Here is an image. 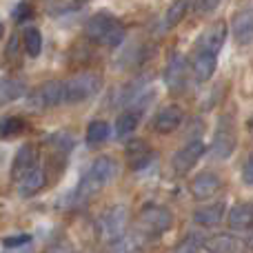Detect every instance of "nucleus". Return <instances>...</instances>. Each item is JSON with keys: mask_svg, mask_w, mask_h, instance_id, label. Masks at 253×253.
<instances>
[{"mask_svg": "<svg viewBox=\"0 0 253 253\" xmlns=\"http://www.w3.org/2000/svg\"><path fill=\"white\" fill-rule=\"evenodd\" d=\"M36 160H38V151H36L34 144H22L18 149L16 158H13V167L11 173L16 180H20L22 175H27L31 169H36Z\"/></svg>", "mask_w": 253, "mask_h": 253, "instance_id": "ddd939ff", "label": "nucleus"}, {"mask_svg": "<svg viewBox=\"0 0 253 253\" xmlns=\"http://www.w3.org/2000/svg\"><path fill=\"white\" fill-rule=\"evenodd\" d=\"M25 93V87L22 83L18 80H7V78H0V102H9V100H16Z\"/></svg>", "mask_w": 253, "mask_h": 253, "instance_id": "b1692460", "label": "nucleus"}, {"mask_svg": "<svg viewBox=\"0 0 253 253\" xmlns=\"http://www.w3.org/2000/svg\"><path fill=\"white\" fill-rule=\"evenodd\" d=\"M249 249H251V251H253V236H251V238H249Z\"/></svg>", "mask_w": 253, "mask_h": 253, "instance_id": "4c0bfd02", "label": "nucleus"}, {"mask_svg": "<svg viewBox=\"0 0 253 253\" xmlns=\"http://www.w3.org/2000/svg\"><path fill=\"white\" fill-rule=\"evenodd\" d=\"M233 38L238 44L253 42V11H240L233 20Z\"/></svg>", "mask_w": 253, "mask_h": 253, "instance_id": "dca6fc26", "label": "nucleus"}, {"mask_svg": "<svg viewBox=\"0 0 253 253\" xmlns=\"http://www.w3.org/2000/svg\"><path fill=\"white\" fill-rule=\"evenodd\" d=\"M242 240L231 233H218V236L207 240V249L209 253H240L242 251Z\"/></svg>", "mask_w": 253, "mask_h": 253, "instance_id": "2eb2a0df", "label": "nucleus"}, {"mask_svg": "<svg viewBox=\"0 0 253 253\" xmlns=\"http://www.w3.org/2000/svg\"><path fill=\"white\" fill-rule=\"evenodd\" d=\"M126 220H129V213H126V207L116 205L109 207L105 213L98 220V229H100V236L105 238L107 242H116L120 238H125V229H126Z\"/></svg>", "mask_w": 253, "mask_h": 253, "instance_id": "7ed1b4c3", "label": "nucleus"}, {"mask_svg": "<svg viewBox=\"0 0 253 253\" xmlns=\"http://www.w3.org/2000/svg\"><path fill=\"white\" fill-rule=\"evenodd\" d=\"M49 253H76V251H74V247H71V245H65V242H62V245L51 247Z\"/></svg>", "mask_w": 253, "mask_h": 253, "instance_id": "f704fd0d", "label": "nucleus"}, {"mask_svg": "<svg viewBox=\"0 0 253 253\" xmlns=\"http://www.w3.org/2000/svg\"><path fill=\"white\" fill-rule=\"evenodd\" d=\"M140 227L151 236H162L173 227V213L167 207L160 205H147L140 211Z\"/></svg>", "mask_w": 253, "mask_h": 253, "instance_id": "20e7f679", "label": "nucleus"}, {"mask_svg": "<svg viewBox=\"0 0 253 253\" xmlns=\"http://www.w3.org/2000/svg\"><path fill=\"white\" fill-rule=\"evenodd\" d=\"M29 242H31V236H29V233H20V236H9V238H4L2 245H4V249L16 251V249H25Z\"/></svg>", "mask_w": 253, "mask_h": 253, "instance_id": "c756f323", "label": "nucleus"}, {"mask_svg": "<svg viewBox=\"0 0 253 253\" xmlns=\"http://www.w3.org/2000/svg\"><path fill=\"white\" fill-rule=\"evenodd\" d=\"M196 7L200 9V11H213V9L218 7V2H198Z\"/></svg>", "mask_w": 253, "mask_h": 253, "instance_id": "c9c22d12", "label": "nucleus"}, {"mask_svg": "<svg viewBox=\"0 0 253 253\" xmlns=\"http://www.w3.org/2000/svg\"><path fill=\"white\" fill-rule=\"evenodd\" d=\"M187 60H184V56H173L169 60V65H167V71H165V83L167 87H169V91L173 93H180L184 89V84H187Z\"/></svg>", "mask_w": 253, "mask_h": 253, "instance_id": "1a4fd4ad", "label": "nucleus"}, {"mask_svg": "<svg viewBox=\"0 0 253 253\" xmlns=\"http://www.w3.org/2000/svg\"><path fill=\"white\" fill-rule=\"evenodd\" d=\"M18 47H20V38L18 36H13L11 40H9V44H7V60H16V56H18ZM18 62V60H16Z\"/></svg>", "mask_w": 253, "mask_h": 253, "instance_id": "72a5a7b5", "label": "nucleus"}, {"mask_svg": "<svg viewBox=\"0 0 253 253\" xmlns=\"http://www.w3.org/2000/svg\"><path fill=\"white\" fill-rule=\"evenodd\" d=\"M84 31H87V36L91 40L107 44V47H118L126 34L123 22L111 18L109 13H96V16H91L87 20V25H84Z\"/></svg>", "mask_w": 253, "mask_h": 253, "instance_id": "f257e3e1", "label": "nucleus"}, {"mask_svg": "<svg viewBox=\"0 0 253 253\" xmlns=\"http://www.w3.org/2000/svg\"><path fill=\"white\" fill-rule=\"evenodd\" d=\"M215 67H218L215 56H209V53H196V58H193V62H191L193 76H196V80H200V83L211 80V76L215 74Z\"/></svg>", "mask_w": 253, "mask_h": 253, "instance_id": "aec40b11", "label": "nucleus"}, {"mask_svg": "<svg viewBox=\"0 0 253 253\" xmlns=\"http://www.w3.org/2000/svg\"><path fill=\"white\" fill-rule=\"evenodd\" d=\"M2 36H4V25L0 22V40H2Z\"/></svg>", "mask_w": 253, "mask_h": 253, "instance_id": "e433bc0d", "label": "nucleus"}, {"mask_svg": "<svg viewBox=\"0 0 253 253\" xmlns=\"http://www.w3.org/2000/svg\"><path fill=\"white\" fill-rule=\"evenodd\" d=\"M31 4L29 2H18L16 7H13V18H16V22H25L27 18H31Z\"/></svg>", "mask_w": 253, "mask_h": 253, "instance_id": "2f4dec72", "label": "nucleus"}, {"mask_svg": "<svg viewBox=\"0 0 253 253\" xmlns=\"http://www.w3.org/2000/svg\"><path fill=\"white\" fill-rule=\"evenodd\" d=\"M49 142H51L58 151L67 153V151H71V149H74L76 140H74V133H71V131H60V133L51 135V140H49Z\"/></svg>", "mask_w": 253, "mask_h": 253, "instance_id": "bb28decb", "label": "nucleus"}, {"mask_svg": "<svg viewBox=\"0 0 253 253\" xmlns=\"http://www.w3.org/2000/svg\"><path fill=\"white\" fill-rule=\"evenodd\" d=\"M236 149V131L233 125L227 120H220V126L213 135V144H211V153H213L218 160H227L229 156Z\"/></svg>", "mask_w": 253, "mask_h": 253, "instance_id": "6e6552de", "label": "nucleus"}, {"mask_svg": "<svg viewBox=\"0 0 253 253\" xmlns=\"http://www.w3.org/2000/svg\"><path fill=\"white\" fill-rule=\"evenodd\" d=\"M109 253H135V242L131 238H120V240L111 242Z\"/></svg>", "mask_w": 253, "mask_h": 253, "instance_id": "7c9ffc66", "label": "nucleus"}, {"mask_svg": "<svg viewBox=\"0 0 253 253\" xmlns=\"http://www.w3.org/2000/svg\"><path fill=\"white\" fill-rule=\"evenodd\" d=\"M22 49L29 58H38L40 51H42V36L36 27H27L22 31Z\"/></svg>", "mask_w": 253, "mask_h": 253, "instance_id": "412c9836", "label": "nucleus"}, {"mask_svg": "<svg viewBox=\"0 0 253 253\" xmlns=\"http://www.w3.org/2000/svg\"><path fill=\"white\" fill-rule=\"evenodd\" d=\"M138 123H140V114H138V111H125V114H120L118 120H116V135H118V138L129 135L131 131H135Z\"/></svg>", "mask_w": 253, "mask_h": 253, "instance_id": "5701e85b", "label": "nucleus"}, {"mask_svg": "<svg viewBox=\"0 0 253 253\" xmlns=\"http://www.w3.org/2000/svg\"><path fill=\"white\" fill-rule=\"evenodd\" d=\"M184 13H187V2H173L169 9H167L165 25L167 27H175L184 18Z\"/></svg>", "mask_w": 253, "mask_h": 253, "instance_id": "cd10ccee", "label": "nucleus"}, {"mask_svg": "<svg viewBox=\"0 0 253 253\" xmlns=\"http://www.w3.org/2000/svg\"><path fill=\"white\" fill-rule=\"evenodd\" d=\"M229 227L233 231H249L253 229V207L251 205H236L229 211Z\"/></svg>", "mask_w": 253, "mask_h": 253, "instance_id": "f3484780", "label": "nucleus"}, {"mask_svg": "<svg viewBox=\"0 0 253 253\" xmlns=\"http://www.w3.org/2000/svg\"><path fill=\"white\" fill-rule=\"evenodd\" d=\"M44 182H47V178H44V171L42 169H31L27 175H22L20 180H18V191H20V196L29 198V196H36V193L40 191V189L44 187Z\"/></svg>", "mask_w": 253, "mask_h": 253, "instance_id": "a211bd4d", "label": "nucleus"}, {"mask_svg": "<svg viewBox=\"0 0 253 253\" xmlns=\"http://www.w3.org/2000/svg\"><path fill=\"white\" fill-rule=\"evenodd\" d=\"M102 187H105V184H100L91 173H87L83 178V182H80L78 191H76V200H78V202H89Z\"/></svg>", "mask_w": 253, "mask_h": 253, "instance_id": "4be33fe9", "label": "nucleus"}, {"mask_svg": "<svg viewBox=\"0 0 253 253\" xmlns=\"http://www.w3.org/2000/svg\"><path fill=\"white\" fill-rule=\"evenodd\" d=\"M100 76L91 74V71H83V74L74 76L65 83V102H83L87 98L96 96L100 91Z\"/></svg>", "mask_w": 253, "mask_h": 253, "instance_id": "f03ea898", "label": "nucleus"}, {"mask_svg": "<svg viewBox=\"0 0 253 253\" xmlns=\"http://www.w3.org/2000/svg\"><path fill=\"white\" fill-rule=\"evenodd\" d=\"M227 22L224 20H215L207 27L205 31L198 38V49L200 53H209V56H215V53L222 49L224 40H227Z\"/></svg>", "mask_w": 253, "mask_h": 253, "instance_id": "423d86ee", "label": "nucleus"}, {"mask_svg": "<svg viewBox=\"0 0 253 253\" xmlns=\"http://www.w3.org/2000/svg\"><path fill=\"white\" fill-rule=\"evenodd\" d=\"M220 191V178L211 171H205V173L196 175L191 182V196L196 200H209L215 193Z\"/></svg>", "mask_w": 253, "mask_h": 253, "instance_id": "9b49d317", "label": "nucleus"}, {"mask_svg": "<svg viewBox=\"0 0 253 253\" xmlns=\"http://www.w3.org/2000/svg\"><path fill=\"white\" fill-rule=\"evenodd\" d=\"M202 247V240L200 236H196V233H191V236L182 238V240L178 242V247L173 249V253H198Z\"/></svg>", "mask_w": 253, "mask_h": 253, "instance_id": "c85d7f7f", "label": "nucleus"}, {"mask_svg": "<svg viewBox=\"0 0 253 253\" xmlns=\"http://www.w3.org/2000/svg\"><path fill=\"white\" fill-rule=\"evenodd\" d=\"M109 138V125L105 123V120H93V123H89L87 126V142L91 144H100L105 142V140Z\"/></svg>", "mask_w": 253, "mask_h": 253, "instance_id": "393cba45", "label": "nucleus"}, {"mask_svg": "<svg viewBox=\"0 0 253 253\" xmlns=\"http://www.w3.org/2000/svg\"><path fill=\"white\" fill-rule=\"evenodd\" d=\"M87 173H91L100 184H107L109 180H114L116 175H118V165H116L114 158L100 156V158H96V160H93V165L89 167Z\"/></svg>", "mask_w": 253, "mask_h": 253, "instance_id": "4468645a", "label": "nucleus"}, {"mask_svg": "<svg viewBox=\"0 0 253 253\" xmlns=\"http://www.w3.org/2000/svg\"><path fill=\"white\" fill-rule=\"evenodd\" d=\"M60 102H65V83H58V80H49V83L40 84L31 96V107L34 109L56 107Z\"/></svg>", "mask_w": 253, "mask_h": 253, "instance_id": "0eeeda50", "label": "nucleus"}, {"mask_svg": "<svg viewBox=\"0 0 253 253\" xmlns=\"http://www.w3.org/2000/svg\"><path fill=\"white\" fill-rule=\"evenodd\" d=\"M202 156H205V142H202V140H189L182 149H178V151H175L173 160H171L173 171L178 175L189 173V171L198 165V160H200Z\"/></svg>", "mask_w": 253, "mask_h": 253, "instance_id": "39448f33", "label": "nucleus"}, {"mask_svg": "<svg viewBox=\"0 0 253 253\" xmlns=\"http://www.w3.org/2000/svg\"><path fill=\"white\" fill-rule=\"evenodd\" d=\"M224 202H213V205H207V207H200V209L193 213V220H196V224H200V227H213V224H218L220 220L224 218Z\"/></svg>", "mask_w": 253, "mask_h": 253, "instance_id": "6ab92c4d", "label": "nucleus"}, {"mask_svg": "<svg viewBox=\"0 0 253 253\" xmlns=\"http://www.w3.org/2000/svg\"><path fill=\"white\" fill-rule=\"evenodd\" d=\"M242 182L253 187V156L245 162V167H242Z\"/></svg>", "mask_w": 253, "mask_h": 253, "instance_id": "473e14b6", "label": "nucleus"}, {"mask_svg": "<svg viewBox=\"0 0 253 253\" xmlns=\"http://www.w3.org/2000/svg\"><path fill=\"white\" fill-rule=\"evenodd\" d=\"M125 158H126V162H129L131 169H133V171H140V169H144V167L151 162L153 151H151V147L147 144V140L133 138V140H129V144H126Z\"/></svg>", "mask_w": 253, "mask_h": 253, "instance_id": "9d476101", "label": "nucleus"}, {"mask_svg": "<svg viewBox=\"0 0 253 253\" xmlns=\"http://www.w3.org/2000/svg\"><path fill=\"white\" fill-rule=\"evenodd\" d=\"M27 129V123L22 118H4V120H0V135L2 138H9V135H18V133H22V131Z\"/></svg>", "mask_w": 253, "mask_h": 253, "instance_id": "a878e982", "label": "nucleus"}, {"mask_svg": "<svg viewBox=\"0 0 253 253\" xmlns=\"http://www.w3.org/2000/svg\"><path fill=\"white\" fill-rule=\"evenodd\" d=\"M182 109L175 105L171 107H165V109H160L156 114V118H153V129L158 131V133H171V131H175L180 125H182Z\"/></svg>", "mask_w": 253, "mask_h": 253, "instance_id": "f8f14e48", "label": "nucleus"}]
</instances>
